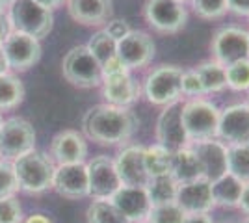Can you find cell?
<instances>
[{"label":"cell","mask_w":249,"mask_h":223,"mask_svg":"<svg viewBox=\"0 0 249 223\" xmlns=\"http://www.w3.org/2000/svg\"><path fill=\"white\" fill-rule=\"evenodd\" d=\"M24 99V86L15 74H0V112L13 110Z\"/></svg>","instance_id":"28"},{"label":"cell","mask_w":249,"mask_h":223,"mask_svg":"<svg viewBox=\"0 0 249 223\" xmlns=\"http://www.w3.org/2000/svg\"><path fill=\"white\" fill-rule=\"evenodd\" d=\"M145 223H149V222H145Z\"/></svg>","instance_id":"54"},{"label":"cell","mask_w":249,"mask_h":223,"mask_svg":"<svg viewBox=\"0 0 249 223\" xmlns=\"http://www.w3.org/2000/svg\"><path fill=\"white\" fill-rule=\"evenodd\" d=\"M156 54V45L153 37L143 30H130L117 41L115 56L124 65L126 71L143 69L153 62Z\"/></svg>","instance_id":"10"},{"label":"cell","mask_w":249,"mask_h":223,"mask_svg":"<svg viewBox=\"0 0 249 223\" xmlns=\"http://www.w3.org/2000/svg\"><path fill=\"white\" fill-rule=\"evenodd\" d=\"M2 121H4V119H2V114H0V125H2Z\"/></svg>","instance_id":"51"},{"label":"cell","mask_w":249,"mask_h":223,"mask_svg":"<svg viewBox=\"0 0 249 223\" xmlns=\"http://www.w3.org/2000/svg\"><path fill=\"white\" fill-rule=\"evenodd\" d=\"M110 201L128 223H145L153 208L145 188H134V186H121L110 197Z\"/></svg>","instance_id":"20"},{"label":"cell","mask_w":249,"mask_h":223,"mask_svg":"<svg viewBox=\"0 0 249 223\" xmlns=\"http://www.w3.org/2000/svg\"><path fill=\"white\" fill-rule=\"evenodd\" d=\"M2 47H4V37H0V52H2Z\"/></svg>","instance_id":"48"},{"label":"cell","mask_w":249,"mask_h":223,"mask_svg":"<svg viewBox=\"0 0 249 223\" xmlns=\"http://www.w3.org/2000/svg\"><path fill=\"white\" fill-rule=\"evenodd\" d=\"M169 175L175 179L177 184H186V182H194L197 179H205L199 158L196 156V153L192 151L190 145L173 153Z\"/></svg>","instance_id":"23"},{"label":"cell","mask_w":249,"mask_h":223,"mask_svg":"<svg viewBox=\"0 0 249 223\" xmlns=\"http://www.w3.org/2000/svg\"><path fill=\"white\" fill-rule=\"evenodd\" d=\"M52 188L65 199H82L89 197V182L86 164H62L56 166Z\"/></svg>","instance_id":"16"},{"label":"cell","mask_w":249,"mask_h":223,"mask_svg":"<svg viewBox=\"0 0 249 223\" xmlns=\"http://www.w3.org/2000/svg\"><path fill=\"white\" fill-rule=\"evenodd\" d=\"M238 210L246 218H249V181L244 182V188H242V195H240V203H238Z\"/></svg>","instance_id":"41"},{"label":"cell","mask_w":249,"mask_h":223,"mask_svg":"<svg viewBox=\"0 0 249 223\" xmlns=\"http://www.w3.org/2000/svg\"><path fill=\"white\" fill-rule=\"evenodd\" d=\"M229 11L238 17H249V0H227Z\"/></svg>","instance_id":"40"},{"label":"cell","mask_w":249,"mask_h":223,"mask_svg":"<svg viewBox=\"0 0 249 223\" xmlns=\"http://www.w3.org/2000/svg\"><path fill=\"white\" fill-rule=\"evenodd\" d=\"M184 69L173 64L156 65L147 73L145 80L142 84V93L147 103L155 106H167L171 103L180 101V78Z\"/></svg>","instance_id":"5"},{"label":"cell","mask_w":249,"mask_h":223,"mask_svg":"<svg viewBox=\"0 0 249 223\" xmlns=\"http://www.w3.org/2000/svg\"><path fill=\"white\" fill-rule=\"evenodd\" d=\"M10 22H8V17L4 15V13H0V37H4L6 39V35L10 34Z\"/></svg>","instance_id":"45"},{"label":"cell","mask_w":249,"mask_h":223,"mask_svg":"<svg viewBox=\"0 0 249 223\" xmlns=\"http://www.w3.org/2000/svg\"><path fill=\"white\" fill-rule=\"evenodd\" d=\"M194 13L205 21H216L229 13L227 0H190Z\"/></svg>","instance_id":"32"},{"label":"cell","mask_w":249,"mask_h":223,"mask_svg":"<svg viewBox=\"0 0 249 223\" xmlns=\"http://www.w3.org/2000/svg\"><path fill=\"white\" fill-rule=\"evenodd\" d=\"M15 191H19V182L13 171V164L0 160V199L15 195Z\"/></svg>","instance_id":"35"},{"label":"cell","mask_w":249,"mask_h":223,"mask_svg":"<svg viewBox=\"0 0 249 223\" xmlns=\"http://www.w3.org/2000/svg\"><path fill=\"white\" fill-rule=\"evenodd\" d=\"M219 106L210 99H184L182 101V123L190 143L205 141L218 136Z\"/></svg>","instance_id":"2"},{"label":"cell","mask_w":249,"mask_h":223,"mask_svg":"<svg viewBox=\"0 0 249 223\" xmlns=\"http://www.w3.org/2000/svg\"><path fill=\"white\" fill-rule=\"evenodd\" d=\"M184 223H214L210 214H186Z\"/></svg>","instance_id":"42"},{"label":"cell","mask_w":249,"mask_h":223,"mask_svg":"<svg viewBox=\"0 0 249 223\" xmlns=\"http://www.w3.org/2000/svg\"><path fill=\"white\" fill-rule=\"evenodd\" d=\"M2 54L10 69L22 73L41 60V45H39V39L30 37L26 34L10 32L4 39Z\"/></svg>","instance_id":"13"},{"label":"cell","mask_w":249,"mask_h":223,"mask_svg":"<svg viewBox=\"0 0 249 223\" xmlns=\"http://www.w3.org/2000/svg\"><path fill=\"white\" fill-rule=\"evenodd\" d=\"M225 145L248 143L249 139V104L234 103L219 112L218 136Z\"/></svg>","instance_id":"14"},{"label":"cell","mask_w":249,"mask_h":223,"mask_svg":"<svg viewBox=\"0 0 249 223\" xmlns=\"http://www.w3.org/2000/svg\"><path fill=\"white\" fill-rule=\"evenodd\" d=\"M240 223H249V218H246V220H244V222H240Z\"/></svg>","instance_id":"50"},{"label":"cell","mask_w":249,"mask_h":223,"mask_svg":"<svg viewBox=\"0 0 249 223\" xmlns=\"http://www.w3.org/2000/svg\"><path fill=\"white\" fill-rule=\"evenodd\" d=\"M119 73H126V69H124V65L119 62L117 56L110 58L106 64H103V76H110V74H119ZM128 73H130V71H128Z\"/></svg>","instance_id":"39"},{"label":"cell","mask_w":249,"mask_h":223,"mask_svg":"<svg viewBox=\"0 0 249 223\" xmlns=\"http://www.w3.org/2000/svg\"><path fill=\"white\" fill-rule=\"evenodd\" d=\"M21 223H52V220L49 216H45V214H32V216H28Z\"/></svg>","instance_id":"43"},{"label":"cell","mask_w":249,"mask_h":223,"mask_svg":"<svg viewBox=\"0 0 249 223\" xmlns=\"http://www.w3.org/2000/svg\"><path fill=\"white\" fill-rule=\"evenodd\" d=\"M13 171L19 182V190L26 193H41L52 188L54 179V162L51 156L39 151H30L21 158L13 160Z\"/></svg>","instance_id":"4"},{"label":"cell","mask_w":249,"mask_h":223,"mask_svg":"<svg viewBox=\"0 0 249 223\" xmlns=\"http://www.w3.org/2000/svg\"><path fill=\"white\" fill-rule=\"evenodd\" d=\"M10 2H11V0H0V13H2V11L10 6Z\"/></svg>","instance_id":"47"},{"label":"cell","mask_w":249,"mask_h":223,"mask_svg":"<svg viewBox=\"0 0 249 223\" xmlns=\"http://www.w3.org/2000/svg\"><path fill=\"white\" fill-rule=\"evenodd\" d=\"M101 86H103V97L106 104H112V106L130 108L142 95V86L136 82L128 71L103 76Z\"/></svg>","instance_id":"21"},{"label":"cell","mask_w":249,"mask_h":223,"mask_svg":"<svg viewBox=\"0 0 249 223\" xmlns=\"http://www.w3.org/2000/svg\"><path fill=\"white\" fill-rule=\"evenodd\" d=\"M8 62H6V58H4V54L0 52V74H4V73H8Z\"/></svg>","instance_id":"46"},{"label":"cell","mask_w":249,"mask_h":223,"mask_svg":"<svg viewBox=\"0 0 249 223\" xmlns=\"http://www.w3.org/2000/svg\"><path fill=\"white\" fill-rule=\"evenodd\" d=\"M71 19L84 26H104L114 15L112 0H65Z\"/></svg>","instance_id":"22"},{"label":"cell","mask_w":249,"mask_h":223,"mask_svg":"<svg viewBox=\"0 0 249 223\" xmlns=\"http://www.w3.org/2000/svg\"><path fill=\"white\" fill-rule=\"evenodd\" d=\"M194 71L197 73L201 86L205 95H212V93H221L223 89H227V78H225V67L218 64L216 60H207L201 62L199 65L194 67Z\"/></svg>","instance_id":"25"},{"label":"cell","mask_w":249,"mask_h":223,"mask_svg":"<svg viewBox=\"0 0 249 223\" xmlns=\"http://www.w3.org/2000/svg\"><path fill=\"white\" fill-rule=\"evenodd\" d=\"M175 203L186 214H210L216 208L212 197V184L207 179L178 184Z\"/></svg>","instance_id":"19"},{"label":"cell","mask_w":249,"mask_h":223,"mask_svg":"<svg viewBox=\"0 0 249 223\" xmlns=\"http://www.w3.org/2000/svg\"><path fill=\"white\" fill-rule=\"evenodd\" d=\"M182 101L184 99L164 106L158 119H156V143L169 149L171 153L190 145V139H188L186 130H184V123H182Z\"/></svg>","instance_id":"11"},{"label":"cell","mask_w":249,"mask_h":223,"mask_svg":"<svg viewBox=\"0 0 249 223\" xmlns=\"http://www.w3.org/2000/svg\"><path fill=\"white\" fill-rule=\"evenodd\" d=\"M227 87L232 91H249V60H242L225 67Z\"/></svg>","instance_id":"34"},{"label":"cell","mask_w":249,"mask_h":223,"mask_svg":"<svg viewBox=\"0 0 249 223\" xmlns=\"http://www.w3.org/2000/svg\"><path fill=\"white\" fill-rule=\"evenodd\" d=\"M22 208L15 195L0 199V223H21Z\"/></svg>","instance_id":"37"},{"label":"cell","mask_w":249,"mask_h":223,"mask_svg":"<svg viewBox=\"0 0 249 223\" xmlns=\"http://www.w3.org/2000/svg\"><path fill=\"white\" fill-rule=\"evenodd\" d=\"M88 49H89V52L95 56V60L101 64H106L110 58H114L115 56V49H117V41H115L114 37H110L108 34L104 32L103 28L101 30H97V32L89 37V43L86 45Z\"/></svg>","instance_id":"31"},{"label":"cell","mask_w":249,"mask_h":223,"mask_svg":"<svg viewBox=\"0 0 249 223\" xmlns=\"http://www.w3.org/2000/svg\"><path fill=\"white\" fill-rule=\"evenodd\" d=\"M63 78L74 87L93 89L103 82V67L86 45L73 47L62 60Z\"/></svg>","instance_id":"6"},{"label":"cell","mask_w":249,"mask_h":223,"mask_svg":"<svg viewBox=\"0 0 249 223\" xmlns=\"http://www.w3.org/2000/svg\"><path fill=\"white\" fill-rule=\"evenodd\" d=\"M210 184H212V197H214L216 206H219V208H238L244 182L238 181L236 177H232L231 173H225L223 177H219L218 181L210 182Z\"/></svg>","instance_id":"24"},{"label":"cell","mask_w":249,"mask_h":223,"mask_svg":"<svg viewBox=\"0 0 249 223\" xmlns=\"http://www.w3.org/2000/svg\"><path fill=\"white\" fill-rule=\"evenodd\" d=\"M227 173L236 177L238 181H249V145L236 143L227 145Z\"/></svg>","instance_id":"29"},{"label":"cell","mask_w":249,"mask_h":223,"mask_svg":"<svg viewBox=\"0 0 249 223\" xmlns=\"http://www.w3.org/2000/svg\"><path fill=\"white\" fill-rule=\"evenodd\" d=\"M175 2H178V4H186V2H190V0H175Z\"/></svg>","instance_id":"49"},{"label":"cell","mask_w":249,"mask_h":223,"mask_svg":"<svg viewBox=\"0 0 249 223\" xmlns=\"http://www.w3.org/2000/svg\"><path fill=\"white\" fill-rule=\"evenodd\" d=\"M171 156H173V153H171L169 149L158 145V143L145 147L143 162H145V170H147L149 179H153V177H162V175H169V170H171Z\"/></svg>","instance_id":"27"},{"label":"cell","mask_w":249,"mask_h":223,"mask_svg":"<svg viewBox=\"0 0 249 223\" xmlns=\"http://www.w3.org/2000/svg\"><path fill=\"white\" fill-rule=\"evenodd\" d=\"M52 162L62 164H86L88 158V141L82 132L67 128L58 132L51 141Z\"/></svg>","instance_id":"18"},{"label":"cell","mask_w":249,"mask_h":223,"mask_svg":"<svg viewBox=\"0 0 249 223\" xmlns=\"http://www.w3.org/2000/svg\"><path fill=\"white\" fill-rule=\"evenodd\" d=\"M145 145H124L119 154L114 158V166L121 186H134V188H145L149 182V175L143 162Z\"/></svg>","instance_id":"15"},{"label":"cell","mask_w":249,"mask_h":223,"mask_svg":"<svg viewBox=\"0 0 249 223\" xmlns=\"http://www.w3.org/2000/svg\"><path fill=\"white\" fill-rule=\"evenodd\" d=\"M248 104H249V99H248Z\"/></svg>","instance_id":"53"},{"label":"cell","mask_w":249,"mask_h":223,"mask_svg":"<svg viewBox=\"0 0 249 223\" xmlns=\"http://www.w3.org/2000/svg\"><path fill=\"white\" fill-rule=\"evenodd\" d=\"M86 170H88V182H89V197L93 201H110V197L121 188L114 158L99 154L86 164Z\"/></svg>","instance_id":"12"},{"label":"cell","mask_w":249,"mask_h":223,"mask_svg":"<svg viewBox=\"0 0 249 223\" xmlns=\"http://www.w3.org/2000/svg\"><path fill=\"white\" fill-rule=\"evenodd\" d=\"M212 60L227 67L242 60H249V30L240 26H223L210 41Z\"/></svg>","instance_id":"8"},{"label":"cell","mask_w":249,"mask_h":223,"mask_svg":"<svg viewBox=\"0 0 249 223\" xmlns=\"http://www.w3.org/2000/svg\"><path fill=\"white\" fill-rule=\"evenodd\" d=\"M177 190H178V184H177V181L171 175L153 177V179H149V182H147L145 186L147 197L151 201V206L175 201Z\"/></svg>","instance_id":"26"},{"label":"cell","mask_w":249,"mask_h":223,"mask_svg":"<svg viewBox=\"0 0 249 223\" xmlns=\"http://www.w3.org/2000/svg\"><path fill=\"white\" fill-rule=\"evenodd\" d=\"M140 128V119L132 108L97 104L82 117V134L99 145H124Z\"/></svg>","instance_id":"1"},{"label":"cell","mask_w":249,"mask_h":223,"mask_svg":"<svg viewBox=\"0 0 249 223\" xmlns=\"http://www.w3.org/2000/svg\"><path fill=\"white\" fill-rule=\"evenodd\" d=\"M180 95H182V99H197V97H205L201 80H199L197 73H196L194 69H184L182 78H180Z\"/></svg>","instance_id":"36"},{"label":"cell","mask_w":249,"mask_h":223,"mask_svg":"<svg viewBox=\"0 0 249 223\" xmlns=\"http://www.w3.org/2000/svg\"><path fill=\"white\" fill-rule=\"evenodd\" d=\"M0 160H2V158H0Z\"/></svg>","instance_id":"55"},{"label":"cell","mask_w":249,"mask_h":223,"mask_svg":"<svg viewBox=\"0 0 249 223\" xmlns=\"http://www.w3.org/2000/svg\"><path fill=\"white\" fill-rule=\"evenodd\" d=\"M88 223H128L112 201H93L86 210Z\"/></svg>","instance_id":"30"},{"label":"cell","mask_w":249,"mask_h":223,"mask_svg":"<svg viewBox=\"0 0 249 223\" xmlns=\"http://www.w3.org/2000/svg\"><path fill=\"white\" fill-rule=\"evenodd\" d=\"M103 30L108 34L110 37H114L115 41H119V39L124 37L132 28H130L128 21H124V19H110V21L104 24Z\"/></svg>","instance_id":"38"},{"label":"cell","mask_w":249,"mask_h":223,"mask_svg":"<svg viewBox=\"0 0 249 223\" xmlns=\"http://www.w3.org/2000/svg\"><path fill=\"white\" fill-rule=\"evenodd\" d=\"M8 22L11 32L43 39L52 32L54 15L34 0H11L8 6Z\"/></svg>","instance_id":"3"},{"label":"cell","mask_w":249,"mask_h":223,"mask_svg":"<svg viewBox=\"0 0 249 223\" xmlns=\"http://www.w3.org/2000/svg\"><path fill=\"white\" fill-rule=\"evenodd\" d=\"M143 19L155 32L177 34L186 26L188 11L175 0H145Z\"/></svg>","instance_id":"9"},{"label":"cell","mask_w":249,"mask_h":223,"mask_svg":"<svg viewBox=\"0 0 249 223\" xmlns=\"http://www.w3.org/2000/svg\"><path fill=\"white\" fill-rule=\"evenodd\" d=\"M36 147V130L22 117H10L0 125V158L6 162L21 158Z\"/></svg>","instance_id":"7"},{"label":"cell","mask_w":249,"mask_h":223,"mask_svg":"<svg viewBox=\"0 0 249 223\" xmlns=\"http://www.w3.org/2000/svg\"><path fill=\"white\" fill-rule=\"evenodd\" d=\"M34 2H37L39 6H43L45 10H54V8H58V6H62L65 0H34Z\"/></svg>","instance_id":"44"},{"label":"cell","mask_w":249,"mask_h":223,"mask_svg":"<svg viewBox=\"0 0 249 223\" xmlns=\"http://www.w3.org/2000/svg\"><path fill=\"white\" fill-rule=\"evenodd\" d=\"M186 212L175 201L156 205L151 208L147 222L149 223H184Z\"/></svg>","instance_id":"33"},{"label":"cell","mask_w":249,"mask_h":223,"mask_svg":"<svg viewBox=\"0 0 249 223\" xmlns=\"http://www.w3.org/2000/svg\"><path fill=\"white\" fill-rule=\"evenodd\" d=\"M190 147L199 158L203 177L207 181H218L219 177H223L227 173V145L223 141H219L218 138H212L190 143Z\"/></svg>","instance_id":"17"},{"label":"cell","mask_w":249,"mask_h":223,"mask_svg":"<svg viewBox=\"0 0 249 223\" xmlns=\"http://www.w3.org/2000/svg\"><path fill=\"white\" fill-rule=\"evenodd\" d=\"M248 145H249V139H248Z\"/></svg>","instance_id":"52"}]
</instances>
